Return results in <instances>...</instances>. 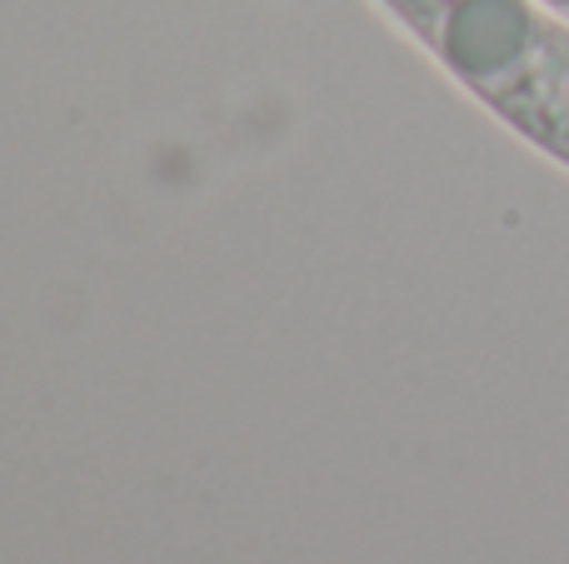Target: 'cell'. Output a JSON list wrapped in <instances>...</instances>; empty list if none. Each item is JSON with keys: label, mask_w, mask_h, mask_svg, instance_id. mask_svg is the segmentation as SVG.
<instances>
[{"label": "cell", "mask_w": 569, "mask_h": 564, "mask_svg": "<svg viewBox=\"0 0 569 564\" xmlns=\"http://www.w3.org/2000/svg\"><path fill=\"white\" fill-rule=\"evenodd\" d=\"M540 6H545V10H555L560 20H569V0H540Z\"/></svg>", "instance_id": "2"}, {"label": "cell", "mask_w": 569, "mask_h": 564, "mask_svg": "<svg viewBox=\"0 0 569 564\" xmlns=\"http://www.w3.org/2000/svg\"><path fill=\"white\" fill-rule=\"evenodd\" d=\"M480 105L569 170V20L540 0H380Z\"/></svg>", "instance_id": "1"}]
</instances>
